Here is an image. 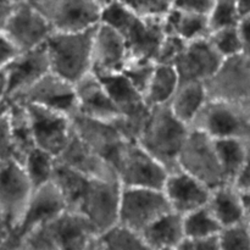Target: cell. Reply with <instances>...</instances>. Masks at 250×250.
I'll return each instance as SVG.
<instances>
[{
  "label": "cell",
  "instance_id": "1",
  "mask_svg": "<svg viewBox=\"0 0 250 250\" xmlns=\"http://www.w3.org/2000/svg\"><path fill=\"white\" fill-rule=\"evenodd\" d=\"M190 127L175 116L168 105L153 106L138 142L168 171L177 170L178 155Z\"/></svg>",
  "mask_w": 250,
  "mask_h": 250
},
{
  "label": "cell",
  "instance_id": "2",
  "mask_svg": "<svg viewBox=\"0 0 250 250\" xmlns=\"http://www.w3.org/2000/svg\"><path fill=\"white\" fill-rule=\"evenodd\" d=\"M94 28L51 33L45 49L54 73L76 84L92 72Z\"/></svg>",
  "mask_w": 250,
  "mask_h": 250
},
{
  "label": "cell",
  "instance_id": "3",
  "mask_svg": "<svg viewBox=\"0 0 250 250\" xmlns=\"http://www.w3.org/2000/svg\"><path fill=\"white\" fill-rule=\"evenodd\" d=\"M114 168L122 187L163 189L170 171L137 141L127 139L120 150Z\"/></svg>",
  "mask_w": 250,
  "mask_h": 250
},
{
  "label": "cell",
  "instance_id": "4",
  "mask_svg": "<svg viewBox=\"0 0 250 250\" xmlns=\"http://www.w3.org/2000/svg\"><path fill=\"white\" fill-rule=\"evenodd\" d=\"M178 168L197 177L211 189L225 185L215 139L190 127L177 161Z\"/></svg>",
  "mask_w": 250,
  "mask_h": 250
},
{
  "label": "cell",
  "instance_id": "5",
  "mask_svg": "<svg viewBox=\"0 0 250 250\" xmlns=\"http://www.w3.org/2000/svg\"><path fill=\"white\" fill-rule=\"evenodd\" d=\"M190 127L205 132L214 139L243 138L248 141L250 109L209 98Z\"/></svg>",
  "mask_w": 250,
  "mask_h": 250
},
{
  "label": "cell",
  "instance_id": "6",
  "mask_svg": "<svg viewBox=\"0 0 250 250\" xmlns=\"http://www.w3.org/2000/svg\"><path fill=\"white\" fill-rule=\"evenodd\" d=\"M121 193L117 178H90L76 211L84 215L100 233L119 222Z\"/></svg>",
  "mask_w": 250,
  "mask_h": 250
},
{
  "label": "cell",
  "instance_id": "7",
  "mask_svg": "<svg viewBox=\"0 0 250 250\" xmlns=\"http://www.w3.org/2000/svg\"><path fill=\"white\" fill-rule=\"evenodd\" d=\"M170 210L172 209L163 189L122 187L119 222L139 233Z\"/></svg>",
  "mask_w": 250,
  "mask_h": 250
},
{
  "label": "cell",
  "instance_id": "8",
  "mask_svg": "<svg viewBox=\"0 0 250 250\" xmlns=\"http://www.w3.org/2000/svg\"><path fill=\"white\" fill-rule=\"evenodd\" d=\"M54 32H77L100 23L102 6L94 0H34Z\"/></svg>",
  "mask_w": 250,
  "mask_h": 250
},
{
  "label": "cell",
  "instance_id": "9",
  "mask_svg": "<svg viewBox=\"0 0 250 250\" xmlns=\"http://www.w3.org/2000/svg\"><path fill=\"white\" fill-rule=\"evenodd\" d=\"M205 84L210 98L250 109V58L239 54L225 59L219 71Z\"/></svg>",
  "mask_w": 250,
  "mask_h": 250
},
{
  "label": "cell",
  "instance_id": "10",
  "mask_svg": "<svg viewBox=\"0 0 250 250\" xmlns=\"http://www.w3.org/2000/svg\"><path fill=\"white\" fill-rule=\"evenodd\" d=\"M33 190L20 161L11 160L0 165V214L12 231L21 221Z\"/></svg>",
  "mask_w": 250,
  "mask_h": 250
},
{
  "label": "cell",
  "instance_id": "11",
  "mask_svg": "<svg viewBox=\"0 0 250 250\" xmlns=\"http://www.w3.org/2000/svg\"><path fill=\"white\" fill-rule=\"evenodd\" d=\"M10 100L48 107L71 117L77 114V94L75 84L53 71Z\"/></svg>",
  "mask_w": 250,
  "mask_h": 250
},
{
  "label": "cell",
  "instance_id": "12",
  "mask_svg": "<svg viewBox=\"0 0 250 250\" xmlns=\"http://www.w3.org/2000/svg\"><path fill=\"white\" fill-rule=\"evenodd\" d=\"M67 209L66 203L53 181L33 190L21 221L11 232L6 249H20L24 236L41 225L51 221Z\"/></svg>",
  "mask_w": 250,
  "mask_h": 250
},
{
  "label": "cell",
  "instance_id": "13",
  "mask_svg": "<svg viewBox=\"0 0 250 250\" xmlns=\"http://www.w3.org/2000/svg\"><path fill=\"white\" fill-rule=\"evenodd\" d=\"M4 32L20 51L44 45L53 33L50 23L29 0L16 4Z\"/></svg>",
  "mask_w": 250,
  "mask_h": 250
},
{
  "label": "cell",
  "instance_id": "14",
  "mask_svg": "<svg viewBox=\"0 0 250 250\" xmlns=\"http://www.w3.org/2000/svg\"><path fill=\"white\" fill-rule=\"evenodd\" d=\"M24 105L31 117L36 146L58 158L73 136L72 117L48 107Z\"/></svg>",
  "mask_w": 250,
  "mask_h": 250
},
{
  "label": "cell",
  "instance_id": "15",
  "mask_svg": "<svg viewBox=\"0 0 250 250\" xmlns=\"http://www.w3.org/2000/svg\"><path fill=\"white\" fill-rule=\"evenodd\" d=\"M56 250H98V229L81 212L66 209L46 222Z\"/></svg>",
  "mask_w": 250,
  "mask_h": 250
},
{
  "label": "cell",
  "instance_id": "16",
  "mask_svg": "<svg viewBox=\"0 0 250 250\" xmlns=\"http://www.w3.org/2000/svg\"><path fill=\"white\" fill-rule=\"evenodd\" d=\"M128 61L125 37L106 24H98L93 36L92 72L99 77L122 72Z\"/></svg>",
  "mask_w": 250,
  "mask_h": 250
},
{
  "label": "cell",
  "instance_id": "17",
  "mask_svg": "<svg viewBox=\"0 0 250 250\" xmlns=\"http://www.w3.org/2000/svg\"><path fill=\"white\" fill-rule=\"evenodd\" d=\"M224 60L208 37L188 42L173 66L181 82L207 83L219 71Z\"/></svg>",
  "mask_w": 250,
  "mask_h": 250
},
{
  "label": "cell",
  "instance_id": "18",
  "mask_svg": "<svg viewBox=\"0 0 250 250\" xmlns=\"http://www.w3.org/2000/svg\"><path fill=\"white\" fill-rule=\"evenodd\" d=\"M72 124L76 136L114 166L120 150L127 141L116 122L76 114L72 117Z\"/></svg>",
  "mask_w": 250,
  "mask_h": 250
},
{
  "label": "cell",
  "instance_id": "19",
  "mask_svg": "<svg viewBox=\"0 0 250 250\" xmlns=\"http://www.w3.org/2000/svg\"><path fill=\"white\" fill-rule=\"evenodd\" d=\"M163 190L171 209L185 216L207 207L212 189L190 173L177 168L168 172Z\"/></svg>",
  "mask_w": 250,
  "mask_h": 250
},
{
  "label": "cell",
  "instance_id": "20",
  "mask_svg": "<svg viewBox=\"0 0 250 250\" xmlns=\"http://www.w3.org/2000/svg\"><path fill=\"white\" fill-rule=\"evenodd\" d=\"M4 70L7 78V97L12 99L51 71L45 44L19 53Z\"/></svg>",
  "mask_w": 250,
  "mask_h": 250
},
{
  "label": "cell",
  "instance_id": "21",
  "mask_svg": "<svg viewBox=\"0 0 250 250\" xmlns=\"http://www.w3.org/2000/svg\"><path fill=\"white\" fill-rule=\"evenodd\" d=\"M77 114L103 121H116L120 111L112 102L102 80L90 72L75 84Z\"/></svg>",
  "mask_w": 250,
  "mask_h": 250
},
{
  "label": "cell",
  "instance_id": "22",
  "mask_svg": "<svg viewBox=\"0 0 250 250\" xmlns=\"http://www.w3.org/2000/svg\"><path fill=\"white\" fill-rule=\"evenodd\" d=\"M58 163L63 164L90 178H117L114 166L87 146L81 138L73 136L60 155ZM119 180V178H117Z\"/></svg>",
  "mask_w": 250,
  "mask_h": 250
},
{
  "label": "cell",
  "instance_id": "23",
  "mask_svg": "<svg viewBox=\"0 0 250 250\" xmlns=\"http://www.w3.org/2000/svg\"><path fill=\"white\" fill-rule=\"evenodd\" d=\"M165 36L164 19H144L138 16L124 34L128 46L129 59L156 62V56Z\"/></svg>",
  "mask_w": 250,
  "mask_h": 250
},
{
  "label": "cell",
  "instance_id": "24",
  "mask_svg": "<svg viewBox=\"0 0 250 250\" xmlns=\"http://www.w3.org/2000/svg\"><path fill=\"white\" fill-rule=\"evenodd\" d=\"M142 237L146 249H180L186 238L183 215L170 210L149 225L142 232Z\"/></svg>",
  "mask_w": 250,
  "mask_h": 250
},
{
  "label": "cell",
  "instance_id": "25",
  "mask_svg": "<svg viewBox=\"0 0 250 250\" xmlns=\"http://www.w3.org/2000/svg\"><path fill=\"white\" fill-rule=\"evenodd\" d=\"M208 207L222 229L246 221L242 192L236 185L225 183L214 188Z\"/></svg>",
  "mask_w": 250,
  "mask_h": 250
},
{
  "label": "cell",
  "instance_id": "26",
  "mask_svg": "<svg viewBox=\"0 0 250 250\" xmlns=\"http://www.w3.org/2000/svg\"><path fill=\"white\" fill-rule=\"evenodd\" d=\"M209 98L205 83L181 82L167 105L176 117L190 127Z\"/></svg>",
  "mask_w": 250,
  "mask_h": 250
},
{
  "label": "cell",
  "instance_id": "27",
  "mask_svg": "<svg viewBox=\"0 0 250 250\" xmlns=\"http://www.w3.org/2000/svg\"><path fill=\"white\" fill-rule=\"evenodd\" d=\"M7 117H9L10 132L16 151V158L22 164L28 153H31L37 146L31 117L26 105L12 100H10Z\"/></svg>",
  "mask_w": 250,
  "mask_h": 250
},
{
  "label": "cell",
  "instance_id": "28",
  "mask_svg": "<svg viewBox=\"0 0 250 250\" xmlns=\"http://www.w3.org/2000/svg\"><path fill=\"white\" fill-rule=\"evenodd\" d=\"M164 27L166 33L175 34L187 43L208 38L211 33L208 16L180 11L173 7L164 17Z\"/></svg>",
  "mask_w": 250,
  "mask_h": 250
},
{
  "label": "cell",
  "instance_id": "29",
  "mask_svg": "<svg viewBox=\"0 0 250 250\" xmlns=\"http://www.w3.org/2000/svg\"><path fill=\"white\" fill-rule=\"evenodd\" d=\"M225 182L236 185L249 153V142L243 138L215 139Z\"/></svg>",
  "mask_w": 250,
  "mask_h": 250
},
{
  "label": "cell",
  "instance_id": "30",
  "mask_svg": "<svg viewBox=\"0 0 250 250\" xmlns=\"http://www.w3.org/2000/svg\"><path fill=\"white\" fill-rule=\"evenodd\" d=\"M180 83V76L175 66L156 63L153 77L144 93L146 104L151 107L168 104Z\"/></svg>",
  "mask_w": 250,
  "mask_h": 250
},
{
  "label": "cell",
  "instance_id": "31",
  "mask_svg": "<svg viewBox=\"0 0 250 250\" xmlns=\"http://www.w3.org/2000/svg\"><path fill=\"white\" fill-rule=\"evenodd\" d=\"M89 180L90 177H87L83 173L78 172L63 164H56L53 183L60 190L67 209L75 210V211L78 209V205L84 194Z\"/></svg>",
  "mask_w": 250,
  "mask_h": 250
},
{
  "label": "cell",
  "instance_id": "32",
  "mask_svg": "<svg viewBox=\"0 0 250 250\" xmlns=\"http://www.w3.org/2000/svg\"><path fill=\"white\" fill-rule=\"evenodd\" d=\"M98 250L103 249H146L142 233L117 222L98 234Z\"/></svg>",
  "mask_w": 250,
  "mask_h": 250
},
{
  "label": "cell",
  "instance_id": "33",
  "mask_svg": "<svg viewBox=\"0 0 250 250\" xmlns=\"http://www.w3.org/2000/svg\"><path fill=\"white\" fill-rule=\"evenodd\" d=\"M56 164H58L56 156L36 146L24 158L22 165L26 170L32 186L36 189L53 181Z\"/></svg>",
  "mask_w": 250,
  "mask_h": 250
},
{
  "label": "cell",
  "instance_id": "34",
  "mask_svg": "<svg viewBox=\"0 0 250 250\" xmlns=\"http://www.w3.org/2000/svg\"><path fill=\"white\" fill-rule=\"evenodd\" d=\"M186 238H203L219 236L221 225L209 207H203L183 216Z\"/></svg>",
  "mask_w": 250,
  "mask_h": 250
},
{
  "label": "cell",
  "instance_id": "35",
  "mask_svg": "<svg viewBox=\"0 0 250 250\" xmlns=\"http://www.w3.org/2000/svg\"><path fill=\"white\" fill-rule=\"evenodd\" d=\"M210 31L238 26L242 15L237 0H215L211 11L208 15Z\"/></svg>",
  "mask_w": 250,
  "mask_h": 250
},
{
  "label": "cell",
  "instance_id": "36",
  "mask_svg": "<svg viewBox=\"0 0 250 250\" xmlns=\"http://www.w3.org/2000/svg\"><path fill=\"white\" fill-rule=\"evenodd\" d=\"M210 42L212 43L217 53L224 59L243 54V43L239 33L238 26L227 27L214 31L209 36Z\"/></svg>",
  "mask_w": 250,
  "mask_h": 250
},
{
  "label": "cell",
  "instance_id": "37",
  "mask_svg": "<svg viewBox=\"0 0 250 250\" xmlns=\"http://www.w3.org/2000/svg\"><path fill=\"white\" fill-rule=\"evenodd\" d=\"M219 243L220 249H250V224L243 221L221 229Z\"/></svg>",
  "mask_w": 250,
  "mask_h": 250
},
{
  "label": "cell",
  "instance_id": "38",
  "mask_svg": "<svg viewBox=\"0 0 250 250\" xmlns=\"http://www.w3.org/2000/svg\"><path fill=\"white\" fill-rule=\"evenodd\" d=\"M156 62L151 60H142V59H129L126 67L122 72L126 77L141 90L146 93L151 77H153L154 70H155Z\"/></svg>",
  "mask_w": 250,
  "mask_h": 250
},
{
  "label": "cell",
  "instance_id": "39",
  "mask_svg": "<svg viewBox=\"0 0 250 250\" xmlns=\"http://www.w3.org/2000/svg\"><path fill=\"white\" fill-rule=\"evenodd\" d=\"M127 7L144 19H164L172 9L173 0H121Z\"/></svg>",
  "mask_w": 250,
  "mask_h": 250
},
{
  "label": "cell",
  "instance_id": "40",
  "mask_svg": "<svg viewBox=\"0 0 250 250\" xmlns=\"http://www.w3.org/2000/svg\"><path fill=\"white\" fill-rule=\"evenodd\" d=\"M187 42L183 41L180 37L175 34L166 33L160 49H159L158 56H156V63H166V65H173L180 55L182 54Z\"/></svg>",
  "mask_w": 250,
  "mask_h": 250
},
{
  "label": "cell",
  "instance_id": "41",
  "mask_svg": "<svg viewBox=\"0 0 250 250\" xmlns=\"http://www.w3.org/2000/svg\"><path fill=\"white\" fill-rule=\"evenodd\" d=\"M11 160H17V158L16 151H15L14 142H12L11 138V132H10L9 117H7L6 112L0 119V165H2L5 163H9Z\"/></svg>",
  "mask_w": 250,
  "mask_h": 250
},
{
  "label": "cell",
  "instance_id": "42",
  "mask_svg": "<svg viewBox=\"0 0 250 250\" xmlns=\"http://www.w3.org/2000/svg\"><path fill=\"white\" fill-rule=\"evenodd\" d=\"M214 2L215 0H173L172 7L180 11L208 16L214 6Z\"/></svg>",
  "mask_w": 250,
  "mask_h": 250
},
{
  "label": "cell",
  "instance_id": "43",
  "mask_svg": "<svg viewBox=\"0 0 250 250\" xmlns=\"http://www.w3.org/2000/svg\"><path fill=\"white\" fill-rule=\"evenodd\" d=\"M220 249L219 236L203 238H185L180 250H217Z\"/></svg>",
  "mask_w": 250,
  "mask_h": 250
},
{
  "label": "cell",
  "instance_id": "44",
  "mask_svg": "<svg viewBox=\"0 0 250 250\" xmlns=\"http://www.w3.org/2000/svg\"><path fill=\"white\" fill-rule=\"evenodd\" d=\"M21 51L4 31H0V68H4Z\"/></svg>",
  "mask_w": 250,
  "mask_h": 250
},
{
  "label": "cell",
  "instance_id": "45",
  "mask_svg": "<svg viewBox=\"0 0 250 250\" xmlns=\"http://www.w3.org/2000/svg\"><path fill=\"white\" fill-rule=\"evenodd\" d=\"M238 29L242 37V43H243V54L250 58V16L242 17Z\"/></svg>",
  "mask_w": 250,
  "mask_h": 250
},
{
  "label": "cell",
  "instance_id": "46",
  "mask_svg": "<svg viewBox=\"0 0 250 250\" xmlns=\"http://www.w3.org/2000/svg\"><path fill=\"white\" fill-rule=\"evenodd\" d=\"M17 2L15 0H0V31H4Z\"/></svg>",
  "mask_w": 250,
  "mask_h": 250
},
{
  "label": "cell",
  "instance_id": "47",
  "mask_svg": "<svg viewBox=\"0 0 250 250\" xmlns=\"http://www.w3.org/2000/svg\"><path fill=\"white\" fill-rule=\"evenodd\" d=\"M236 186L241 190H250V143H249V153L248 158H247L246 165H244L243 171L239 175L238 180H237Z\"/></svg>",
  "mask_w": 250,
  "mask_h": 250
},
{
  "label": "cell",
  "instance_id": "48",
  "mask_svg": "<svg viewBox=\"0 0 250 250\" xmlns=\"http://www.w3.org/2000/svg\"><path fill=\"white\" fill-rule=\"evenodd\" d=\"M11 232V227L9 226V224L5 221L2 215L0 214V249H6Z\"/></svg>",
  "mask_w": 250,
  "mask_h": 250
},
{
  "label": "cell",
  "instance_id": "49",
  "mask_svg": "<svg viewBox=\"0 0 250 250\" xmlns=\"http://www.w3.org/2000/svg\"><path fill=\"white\" fill-rule=\"evenodd\" d=\"M9 99L7 97V78L4 68H0V104Z\"/></svg>",
  "mask_w": 250,
  "mask_h": 250
},
{
  "label": "cell",
  "instance_id": "50",
  "mask_svg": "<svg viewBox=\"0 0 250 250\" xmlns=\"http://www.w3.org/2000/svg\"><path fill=\"white\" fill-rule=\"evenodd\" d=\"M242 199H243V208H244V216L246 221L250 224V190H241Z\"/></svg>",
  "mask_w": 250,
  "mask_h": 250
},
{
  "label": "cell",
  "instance_id": "51",
  "mask_svg": "<svg viewBox=\"0 0 250 250\" xmlns=\"http://www.w3.org/2000/svg\"><path fill=\"white\" fill-rule=\"evenodd\" d=\"M242 17L250 16V0H237Z\"/></svg>",
  "mask_w": 250,
  "mask_h": 250
},
{
  "label": "cell",
  "instance_id": "52",
  "mask_svg": "<svg viewBox=\"0 0 250 250\" xmlns=\"http://www.w3.org/2000/svg\"><path fill=\"white\" fill-rule=\"evenodd\" d=\"M9 107H10V99L5 100L4 103H1V104H0V119H1L5 114H6L7 110H9Z\"/></svg>",
  "mask_w": 250,
  "mask_h": 250
},
{
  "label": "cell",
  "instance_id": "53",
  "mask_svg": "<svg viewBox=\"0 0 250 250\" xmlns=\"http://www.w3.org/2000/svg\"><path fill=\"white\" fill-rule=\"evenodd\" d=\"M94 1H97L98 4L100 5V6H105V5H107L109 4V2H111V1H114V0H94Z\"/></svg>",
  "mask_w": 250,
  "mask_h": 250
},
{
  "label": "cell",
  "instance_id": "54",
  "mask_svg": "<svg viewBox=\"0 0 250 250\" xmlns=\"http://www.w3.org/2000/svg\"><path fill=\"white\" fill-rule=\"evenodd\" d=\"M248 142L250 143V128H249V136H248Z\"/></svg>",
  "mask_w": 250,
  "mask_h": 250
},
{
  "label": "cell",
  "instance_id": "55",
  "mask_svg": "<svg viewBox=\"0 0 250 250\" xmlns=\"http://www.w3.org/2000/svg\"><path fill=\"white\" fill-rule=\"evenodd\" d=\"M15 1H21V0H15Z\"/></svg>",
  "mask_w": 250,
  "mask_h": 250
},
{
  "label": "cell",
  "instance_id": "56",
  "mask_svg": "<svg viewBox=\"0 0 250 250\" xmlns=\"http://www.w3.org/2000/svg\"><path fill=\"white\" fill-rule=\"evenodd\" d=\"M29 1H34V0H29Z\"/></svg>",
  "mask_w": 250,
  "mask_h": 250
}]
</instances>
